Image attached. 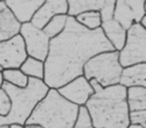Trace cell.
<instances>
[{"label":"cell","mask_w":146,"mask_h":128,"mask_svg":"<svg viewBox=\"0 0 146 128\" xmlns=\"http://www.w3.org/2000/svg\"><path fill=\"white\" fill-rule=\"evenodd\" d=\"M114 48L105 38L101 28L88 30L75 18L68 16L64 30L50 39L44 61L43 82L49 88L58 89L78 76L83 75V66L98 53Z\"/></svg>","instance_id":"obj_1"},{"label":"cell","mask_w":146,"mask_h":128,"mask_svg":"<svg viewBox=\"0 0 146 128\" xmlns=\"http://www.w3.org/2000/svg\"><path fill=\"white\" fill-rule=\"evenodd\" d=\"M84 106L94 128H128L130 125L126 87L120 84L93 93Z\"/></svg>","instance_id":"obj_2"},{"label":"cell","mask_w":146,"mask_h":128,"mask_svg":"<svg viewBox=\"0 0 146 128\" xmlns=\"http://www.w3.org/2000/svg\"><path fill=\"white\" fill-rule=\"evenodd\" d=\"M78 112L79 106L65 99L57 89L49 88L25 124L35 123L44 128H73L77 121Z\"/></svg>","instance_id":"obj_3"},{"label":"cell","mask_w":146,"mask_h":128,"mask_svg":"<svg viewBox=\"0 0 146 128\" xmlns=\"http://www.w3.org/2000/svg\"><path fill=\"white\" fill-rule=\"evenodd\" d=\"M11 101V108L6 116H0V126L19 123L24 125L36 104L46 95L49 87L36 78H29L26 87L19 88L7 82L1 86Z\"/></svg>","instance_id":"obj_4"},{"label":"cell","mask_w":146,"mask_h":128,"mask_svg":"<svg viewBox=\"0 0 146 128\" xmlns=\"http://www.w3.org/2000/svg\"><path fill=\"white\" fill-rule=\"evenodd\" d=\"M122 66L118 59V51H105L89 59L83 66V76L87 80L95 79L102 87L119 84Z\"/></svg>","instance_id":"obj_5"},{"label":"cell","mask_w":146,"mask_h":128,"mask_svg":"<svg viewBox=\"0 0 146 128\" xmlns=\"http://www.w3.org/2000/svg\"><path fill=\"white\" fill-rule=\"evenodd\" d=\"M118 59L122 67L146 63V28L134 23L126 31V40L118 51Z\"/></svg>","instance_id":"obj_6"},{"label":"cell","mask_w":146,"mask_h":128,"mask_svg":"<svg viewBox=\"0 0 146 128\" xmlns=\"http://www.w3.org/2000/svg\"><path fill=\"white\" fill-rule=\"evenodd\" d=\"M19 35L23 39L27 56L44 62L48 54L50 39L42 29L34 26L31 22L22 23Z\"/></svg>","instance_id":"obj_7"},{"label":"cell","mask_w":146,"mask_h":128,"mask_svg":"<svg viewBox=\"0 0 146 128\" xmlns=\"http://www.w3.org/2000/svg\"><path fill=\"white\" fill-rule=\"evenodd\" d=\"M146 15V0H116L113 19L127 30Z\"/></svg>","instance_id":"obj_8"},{"label":"cell","mask_w":146,"mask_h":128,"mask_svg":"<svg viewBox=\"0 0 146 128\" xmlns=\"http://www.w3.org/2000/svg\"><path fill=\"white\" fill-rule=\"evenodd\" d=\"M26 57L23 39L19 34L0 42V65L4 69L19 68Z\"/></svg>","instance_id":"obj_9"},{"label":"cell","mask_w":146,"mask_h":128,"mask_svg":"<svg viewBox=\"0 0 146 128\" xmlns=\"http://www.w3.org/2000/svg\"><path fill=\"white\" fill-rule=\"evenodd\" d=\"M61 96L77 106H84L94 91L83 75L78 76L57 89Z\"/></svg>","instance_id":"obj_10"},{"label":"cell","mask_w":146,"mask_h":128,"mask_svg":"<svg viewBox=\"0 0 146 128\" xmlns=\"http://www.w3.org/2000/svg\"><path fill=\"white\" fill-rule=\"evenodd\" d=\"M67 0H44L30 22L34 26L42 29L50 18L58 14H67Z\"/></svg>","instance_id":"obj_11"},{"label":"cell","mask_w":146,"mask_h":128,"mask_svg":"<svg viewBox=\"0 0 146 128\" xmlns=\"http://www.w3.org/2000/svg\"><path fill=\"white\" fill-rule=\"evenodd\" d=\"M44 0H5L7 8L13 13L19 22H30Z\"/></svg>","instance_id":"obj_12"},{"label":"cell","mask_w":146,"mask_h":128,"mask_svg":"<svg viewBox=\"0 0 146 128\" xmlns=\"http://www.w3.org/2000/svg\"><path fill=\"white\" fill-rule=\"evenodd\" d=\"M119 84L124 87H146V63H138L122 68Z\"/></svg>","instance_id":"obj_13"},{"label":"cell","mask_w":146,"mask_h":128,"mask_svg":"<svg viewBox=\"0 0 146 128\" xmlns=\"http://www.w3.org/2000/svg\"><path fill=\"white\" fill-rule=\"evenodd\" d=\"M100 28L102 29L105 38L109 41L114 50L119 51L123 47L126 40V29L123 28L115 19L102 21Z\"/></svg>","instance_id":"obj_14"},{"label":"cell","mask_w":146,"mask_h":128,"mask_svg":"<svg viewBox=\"0 0 146 128\" xmlns=\"http://www.w3.org/2000/svg\"><path fill=\"white\" fill-rule=\"evenodd\" d=\"M21 23L8 8L0 12V42L13 38L19 34Z\"/></svg>","instance_id":"obj_15"},{"label":"cell","mask_w":146,"mask_h":128,"mask_svg":"<svg viewBox=\"0 0 146 128\" xmlns=\"http://www.w3.org/2000/svg\"><path fill=\"white\" fill-rule=\"evenodd\" d=\"M126 102L129 112L146 110V87L133 86L126 88Z\"/></svg>","instance_id":"obj_16"},{"label":"cell","mask_w":146,"mask_h":128,"mask_svg":"<svg viewBox=\"0 0 146 128\" xmlns=\"http://www.w3.org/2000/svg\"><path fill=\"white\" fill-rule=\"evenodd\" d=\"M104 0H67L68 16L75 17L85 11H100Z\"/></svg>","instance_id":"obj_17"},{"label":"cell","mask_w":146,"mask_h":128,"mask_svg":"<svg viewBox=\"0 0 146 128\" xmlns=\"http://www.w3.org/2000/svg\"><path fill=\"white\" fill-rule=\"evenodd\" d=\"M19 69L28 78H36L39 80H43L44 78V62L33 57L27 56Z\"/></svg>","instance_id":"obj_18"},{"label":"cell","mask_w":146,"mask_h":128,"mask_svg":"<svg viewBox=\"0 0 146 128\" xmlns=\"http://www.w3.org/2000/svg\"><path fill=\"white\" fill-rule=\"evenodd\" d=\"M67 18H68L67 14L55 15L52 18L49 19L48 22L44 25L42 31L47 35L49 39H52L54 37L58 36L64 30L65 26H66Z\"/></svg>","instance_id":"obj_19"},{"label":"cell","mask_w":146,"mask_h":128,"mask_svg":"<svg viewBox=\"0 0 146 128\" xmlns=\"http://www.w3.org/2000/svg\"><path fill=\"white\" fill-rule=\"evenodd\" d=\"M75 20L88 30H96L102 24L101 15L99 11H85L76 15Z\"/></svg>","instance_id":"obj_20"},{"label":"cell","mask_w":146,"mask_h":128,"mask_svg":"<svg viewBox=\"0 0 146 128\" xmlns=\"http://www.w3.org/2000/svg\"><path fill=\"white\" fill-rule=\"evenodd\" d=\"M2 75L4 82H7V83L11 84L13 86H16V87L24 88L28 84L29 78L19 68L4 69L2 71Z\"/></svg>","instance_id":"obj_21"},{"label":"cell","mask_w":146,"mask_h":128,"mask_svg":"<svg viewBox=\"0 0 146 128\" xmlns=\"http://www.w3.org/2000/svg\"><path fill=\"white\" fill-rule=\"evenodd\" d=\"M73 128H94L91 124V121H90L89 115H88L85 106H79L77 121H76Z\"/></svg>","instance_id":"obj_22"},{"label":"cell","mask_w":146,"mask_h":128,"mask_svg":"<svg viewBox=\"0 0 146 128\" xmlns=\"http://www.w3.org/2000/svg\"><path fill=\"white\" fill-rule=\"evenodd\" d=\"M116 0H104L102 8L100 9V15H101L102 21L110 20L113 18L114 8H115Z\"/></svg>","instance_id":"obj_23"},{"label":"cell","mask_w":146,"mask_h":128,"mask_svg":"<svg viewBox=\"0 0 146 128\" xmlns=\"http://www.w3.org/2000/svg\"><path fill=\"white\" fill-rule=\"evenodd\" d=\"M130 125H139L146 128V110H137L129 112Z\"/></svg>","instance_id":"obj_24"},{"label":"cell","mask_w":146,"mask_h":128,"mask_svg":"<svg viewBox=\"0 0 146 128\" xmlns=\"http://www.w3.org/2000/svg\"><path fill=\"white\" fill-rule=\"evenodd\" d=\"M11 108V101L7 93L0 88V116H6Z\"/></svg>","instance_id":"obj_25"},{"label":"cell","mask_w":146,"mask_h":128,"mask_svg":"<svg viewBox=\"0 0 146 128\" xmlns=\"http://www.w3.org/2000/svg\"><path fill=\"white\" fill-rule=\"evenodd\" d=\"M24 128H44V127L41 126V125H39V124L29 123V124H24Z\"/></svg>","instance_id":"obj_26"},{"label":"cell","mask_w":146,"mask_h":128,"mask_svg":"<svg viewBox=\"0 0 146 128\" xmlns=\"http://www.w3.org/2000/svg\"><path fill=\"white\" fill-rule=\"evenodd\" d=\"M9 128H24V125L22 124H19V123H11L9 124Z\"/></svg>","instance_id":"obj_27"},{"label":"cell","mask_w":146,"mask_h":128,"mask_svg":"<svg viewBox=\"0 0 146 128\" xmlns=\"http://www.w3.org/2000/svg\"><path fill=\"white\" fill-rule=\"evenodd\" d=\"M6 8H7V5H6V3H5V0H1V1H0V12H2V11Z\"/></svg>","instance_id":"obj_28"},{"label":"cell","mask_w":146,"mask_h":128,"mask_svg":"<svg viewBox=\"0 0 146 128\" xmlns=\"http://www.w3.org/2000/svg\"><path fill=\"white\" fill-rule=\"evenodd\" d=\"M139 24L141 25V26H143L144 28H146V15H144V16L142 17L141 20L139 21Z\"/></svg>","instance_id":"obj_29"},{"label":"cell","mask_w":146,"mask_h":128,"mask_svg":"<svg viewBox=\"0 0 146 128\" xmlns=\"http://www.w3.org/2000/svg\"><path fill=\"white\" fill-rule=\"evenodd\" d=\"M3 82H4V79H3V75H2V72H0V88L2 86Z\"/></svg>","instance_id":"obj_30"},{"label":"cell","mask_w":146,"mask_h":128,"mask_svg":"<svg viewBox=\"0 0 146 128\" xmlns=\"http://www.w3.org/2000/svg\"><path fill=\"white\" fill-rule=\"evenodd\" d=\"M128 128H144V127L139 126V125H129L128 126Z\"/></svg>","instance_id":"obj_31"},{"label":"cell","mask_w":146,"mask_h":128,"mask_svg":"<svg viewBox=\"0 0 146 128\" xmlns=\"http://www.w3.org/2000/svg\"><path fill=\"white\" fill-rule=\"evenodd\" d=\"M0 128H9L8 125H2V126H0Z\"/></svg>","instance_id":"obj_32"},{"label":"cell","mask_w":146,"mask_h":128,"mask_svg":"<svg viewBox=\"0 0 146 128\" xmlns=\"http://www.w3.org/2000/svg\"><path fill=\"white\" fill-rule=\"evenodd\" d=\"M3 70H4V68H3V67H2V66L0 65V72H2V71H3Z\"/></svg>","instance_id":"obj_33"},{"label":"cell","mask_w":146,"mask_h":128,"mask_svg":"<svg viewBox=\"0 0 146 128\" xmlns=\"http://www.w3.org/2000/svg\"><path fill=\"white\" fill-rule=\"evenodd\" d=\"M0 1H1V0H0Z\"/></svg>","instance_id":"obj_34"}]
</instances>
